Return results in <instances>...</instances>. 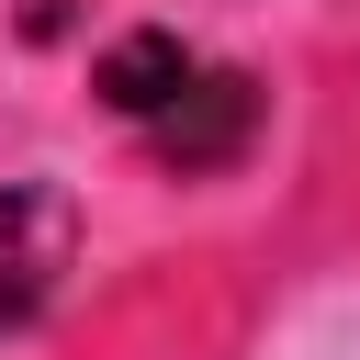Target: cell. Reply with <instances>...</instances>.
<instances>
[{
	"label": "cell",
	"mask_w": 360,
	"mask_h": 360,
	"mask_svg": "<svg viewBox=\"0 0 360 360\" xmlns=\"http://www.w3.org/2000/svg\"><path fill=\"white\" fill-rule=\"evenodd\" d=\"M56 270H68V191H45V180H0V338L45 315Z\"/></svg>",
	"instance_id": "2"
},
{
	"label": "cell",
	"mask_w": 360,
	"mask_h": 360,
	"mask_svg": "<svg viewBox=\"0 0 360 360\" xmlns=\"http://www.w3.org/2000/svg\"><path fill=\"white\" fill-rule=\"evenodd\" d=\"M248 135H259V90L236 79V68H191L158 112H146V146L180 169V180H202V169H236L248 158Z\"/></svg>",
	"instance_id": "1"
},
{
	"label": "cell",
	"mask_w": 360,
	"mask_h": 360,
	"mask_svg": "<svg viewBox=\"0 0 360 360\" xmlns=\"http://www.w3.org/2000/svg\"><path fill=\"white\" fill-rule=\"evenodd\" d=\"M180 79H191V45H180V34H124V45L101 56V101H112L124 124H146Z\"/></svg>",
	"instance_id": "3"
}]
</instances>
